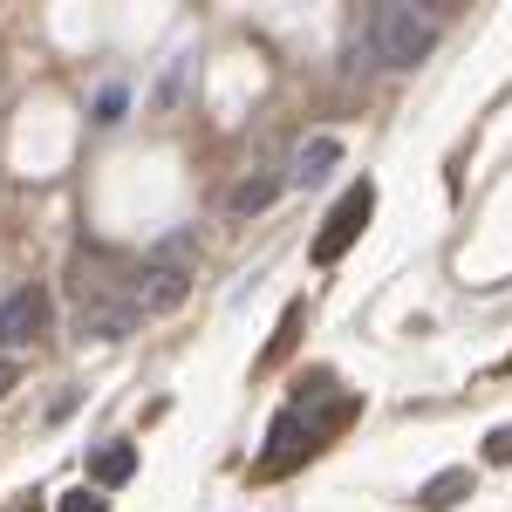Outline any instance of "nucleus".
Listing matches in <instances>:
<instances>
[{
	"mask_svg": "<svg viewBox=\"0 0 512 512\" xmlns=\"http://www.w3.org/2000/svg\"><path fill=\"white\" fill-rule=\"evenodd\" d=\"M137 260H117V253H103V246H89V253H76V267H69V280H76V315H69V328H76V342H123V335H137V301H130V274Z\"/></svg>",
	"mask_w": 512,
	"mask_h": 512,
	"instance_id": "nucleus-1",
	"label": "nucleus"
},
{
	"mask_svg": "<svg viewBox=\"0 0 512 512\" xmlns=\"http://www.w3.org/2000/svg\"><path fill=\"white\" fill-rule=\"evenodd\" d=\"M192 253L198 239L192 233H164L137 267H130V301H137V315H171V308H185V294H192Z\"/></svg>",
	"mask_w": 512,
	"mask_h": 512,
	"instance_id": "nucleus-2",
	"label": "nucleus"
},
{
	"mask_svg": "<svg viewBox=\"0 0 512 512\" xmlns=\"http://www.w3.org/2000/svg\"><path fill=\"white\" fill-rule=\"evenodd\" d=\"M431 48H437L431 14H417V7H403V0H383V7L369 14V55H376L383 69H417Z\"/></svg>",
	"mask_w": 512,
	"mask_h": 512,
	"instance_id": "nucleus-3",
	"label": "nucleus"
},
{
	"mask_svg": "<svg viewBox=\"0 0 512 512\" xmlns=\"http://www.w3.org/2000/svg\"><path fill=\"white\" fill-rule=\"evenodd\" d=\"M369 212H376V178H355L349 192L335 198V212L321 219V233H315V267H335V260L349 253L355 239H362V226H369Z\"/></svg>",
	"mask_w": 512,
	"mask_h": 512,
	"instance_id": "nucleus-4",
	"label": "nucleus"
},
{
	"mask_svg": "<svg viewBox=\"0 0 512 512\" xmlns=\"http://www.w3.org/2000/svg\"><path fill=\"white\" fill-rule=\"evenodd\" d=\"M315 444H321L315 424H308V417L287 403V410L274 417V431H267V451L253 458V478H287L294 465H301V458H315Z\"/></svg>",
	"mask_w": 512,
	"mask_h": 512,
	"instance_id": "nucleus-5",
	"label": "nucleus"
},
{
	"mask_svg": "<svg viewBox=\"0 0 512 512\" xmlns=\"http://www.w3.org/2000/svg\"><path fill=\"white\" fill-rule=\"evenodd\" d=\"M41 328H48V287H14L7 301H0V349H28Z\"/></svg>",
	"mask_w": 512,
	"mask_h": 512,
	"instance_id": "nucleus-6",
	"label": "nucleus"
},
{
	"mask_svg": "<svg viewBox=\"0 0 512 512\" xmlns=\"http://www.w3.org/2000/svg\"><path fill=\"white\" fill-rule=\"evenodd\" d=\"M280 192H287V178H280L274 164H267V171H246L233 192H226V219H260Z\"/></svg>",
	"mask_w": 512,
	"mask_h": 512,
	"instance_id": "nucleus-7",
	"label": "nucleus"
},
{
	"mask_svg": "<svg viewBox=\"0 0 512 512\" xmlns=\"http://www.w3.org/2000/svg\"><path fill=\"white\" fill-rule=\"evenodd\" d=\"M335 164H342V144H335V137H301V151L287 158V171H280V178L308 192V185H321V178H328Z\"/></svg>",
	"mask_w": 512,
	"mask_h": 512,
	"instance_id": "nucleus-8",
	"label": "nucleus"
},
{
	"mask_svg": "<svg viewBox=\"0 0 512 512\" xmlns=\"http://www.w3.org/2000/svg\"><path fill=\"white\" fill-rule=\"evenodd\" d=\"M130 472H137V444H110V451H96V458H89V485H96V492L123 485Z\"/></svg>",
	"mask_w": 512,
	"mask_h": 512,
	"instance_id": "nucleus-9",
	"label": "nucleus"
},
{
	"mask_svg": "<svg viewBox=\"0 0 512 512\" xmlns=\"http://www.w3.org/2000/svg\"><path fill=\"white\" fill-rule=\"evenodd\" d=\"M458 492H472V472H465V465H458V472H437L431 485L417 492V499H424V506H451Z\"/></svg>",
	"mask_w": 512,
	"mask_h": 512,
	"instance_id": "nucleus-10",
	"label": "nucleus"
},
{
	"mask_svg": "<svg viewBox=\"0 0 512 512\" xmlns=\"http://www.w3.org/2000/svg\"><path fill=\"white\" fill-rule=\"evenodd\" d=\"M294 335H301V301H287V315H280V335L267 342V349H260V369H274L280 355L294 349Z\"/></svg>",
	"mask_w": 512,
	"mask_h": 512,
	"instance_id": "nucleus-11",
	"label": "nucleus"
},
{
	"mask_svg": "<svg viewBox=\"0 0 512 512\" xmlns=\"http://www.w3.org/2000/svg\"><path fill=\"white\" fill-rule=\"evenodd\" d=\"M62 512H110V499L96 485H82V492H62Z\"/></svg>",
	"mask_w": 512,
	"mask_h": 512,
	"instance_id": "nucleus-12",
	"label": "nucleus"
},
{
	"mask_svg": "<svg viewBox=\"0 0 512 512\" xmlns=\"http://www.w3.org/2000/svg\"><path fill=\"white\" fill-rule=\"evenodd\" d=\"M485 458H492V465H512V424L485 437Z\"/></svg>",
	"mask_w": 512,
	"mask_h": 512,
	"instance_id": "nucleus-13",
	"label": "nucleus"
},
{
	"mask_svg": "<svg viewBox=\"0 0 512 512\" xmlns=\"http://www.w3.org/2000/svg\"><path fill=\"white\" fill-rule=\"evenodd\" d=\"M123 117V89H103L96 96V123H117Z\"/></svg>",
	"mask_w": 512,
	"mask_h": 512,
	"instance_id": "nucleus-14",
	"label": "nucleus"
},
{
	"mask_svg": "<svg viewBox=\"0 0 512 512\" xmlns=\"http://www.w3.org/2000/svg\"><path fill=\"white\" fill-rule=\"evenodd\" d=\"M14 383H21V362H14V355H0V396L14 390Z\"/></svg>",
	"mask_w": 512,
	"mask_h": 512,
	"instance_id": "nucleus-15",
	"label": "nucleus"
}]
</instances>
